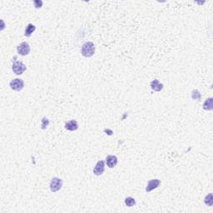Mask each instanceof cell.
<instances>
[{"label":"cell","mask_w":213,"mask_h":213,"mask_svg":"<svg viewBox=\"0 0 213 213\" xmlns=\"http://www.w3.org/2000/svg\"><path fill=\"white\" fill-rule=\"evenodd\" d=\"M81 53L82 55L86 58L92 57L95 53V45L92 42H85L82 47Z\"/></svg>","instance_id":"1"},{"label":"cell","mask_w":213,"mask_h":213,"mask_svg":"<svg viewBox=\"0 0 213 213\" xmlns=\"http://www.w3.org/2000/svg\"><path fill=\"white\" fill-rule=\"evenodd\" d=\"M12 70L15 74L17 75H21L24 73L26 70V66L24 63L19 61H16L14 62V64L12 66Z\"/></svg>","instance_id":"2"},{"label":"cell","mask_w":213,"mask_h":213,"mask_svg":"<svg viewBox=\"0 0 213 213\" xmlns=\"http://www.w3.org/2000/svg\"><path fill=\"white\" fill-rule=\"evenodd\" d=\"M62 187V180L58 177H53L50 182V190L53 192L59 191Z\"/></svg>","instance_id":"3"},{"label":"cell","mask_w":213,"mask_h":213,"mask_svg":"<svg viewBox=\"0 0 213 213\" xmlns=\"http://www.w3.org/2000/svg\"><path fill=\"white\" fill-rule=\"evenodd\" d=\"M30 46L28 44V42H23L22 43H20L17 48V51L18 54L22 55V56H26L28 55L30 53Z\"/></svg>","instance_id":"4"},{"label":"cell","mask_w":213,"mask_h":213,"mask_svg":"<svg viewBox=\"0 0 213 213\" xmlns=\"http://www.w3.org/2000/svg\"><path fill=\"white\" fill-rule=\"evenodd\" d=\"M10 87L14 91H18L19 92L24 87V82L22 81V79L19 78H15L13 79L11 82H10Z\"/></svg>","instance_id":"5"},{"label":"cell","mask_w":213,"mask_h":213,"mask_svg":"<svg viewBox=\"0 0 213 213\" xmlns=\"http://www.w3.org/2000/svg\"><path fill=\"white\" fill-rule=\"evenodd\" d=\"M104 170H105V163L103 161H98L97 164H96L95 167L93 169V173L96 176H100L103 173Z\"/></svg>","instance_id":"6"},{"label":"cell","mask_w":213,"mask_h":213,"mask_svg":"<svg viewBox=\"0 0 213 213\" xmlns=\"http://www.w3.org/2000/svg\"><path fill=\"white\" fill-rule=\"evenodd\" d=\"M161 185V181L158 179H152L151 181H149V182L147 183L146 187V191L147 192H150L152 190H154L156 188H157L159 186Z\"/></svg>","instance_id":"7"},{"label":"cell","mask_w":213,"mask_h":213,"mask_svg":"<svg viewBox=\"0 0 213 213\" xmlns=\"http://www.w3.org/2000/svg\"><path fill=\"white\" fill-rule=\"evenodd\" d=\"M106 163L107 167H109L110 168L115 167L118 164V157L113 155H109L106 157Z\"/></svg>","instance_id":"8"},{"label":"cell","mask_w":213,"mask_h":213,"mask_svg":"<svg viewBox=\"0 0 213 213\" xmlns=\"http://www.w3.org/2000/svg\"><path fill=\"white\" fill-rule=\"evenodd\" d=\"M65 128L68 130V131H76L77 129L78 128V122L75 120H71L69 122H67L65 123Z\"/></svg>","instance_id":"9"},{"label":"cell","mask_w":213,"mask_h":213,"mask_svg":"<svg viewBox=\"0 0 213 213\" xmlns=\"http://www.w3.org/2000/svg\"><path fill=\"white\" fill-rule=\"evenodd\" d=\"M151 89L154 90L156 92H160L162 91L163 88V84L161 83L157 79H154L153 81H151Z\"/></svg>","instance_id":"10"},{"label":"cell","mask_w":213,"mask_h":213,"mask_svg":"<svg viewBox=\"0 0 213 213\" xmlns=\"http://www.w3.org/2000/svg\"><path fill=\"white\" fill-rule=\"evenodd\" d=\"M213 108V98H209L207 99V101L205 102L203 104V109L207 110V111H211Z\"/></svg>","instance_id":"11"},{"label":"cell","mask_w":213,"mask_h":213,"mask_svg":"<svg viewBox=\"0 0 213 213\" xmlns=\"http://www.w3.org/2000/svg\"><path fill=\"white\" fill-rule=\"evenodd\" d=\"M35 29H36V27H35L34 24L29 23V24L27 26V28H26L25 34H24V35H25L26 37H30L32 35V34L35 31Z\"/></svg>","instance_id":"12"},{"label":"cell","mask_w":213,"mask_h":213,"mask_svg":"<svg viewBox=\"0 0 213 213\" xmlns=\"http://www.w3.org/2000/svg\"><path fill=\"white\" fill-rule=\"evenodd\" d=\"M125 204L127 205V207H133V206L136 205V201H135V199L133 197L128 196V197H127L126 199H125Z\"/></svg>","instance_id":"13"},{"label":"cell","mask_w":213,"mask_h":213,"mask_svg":"<svg viewBox=\"0 0 213 213\" xmlns=\"http://www.w3.org/2000/svg\"><path fill=\"white\" fill-rule=\"evenodd\" d=\"M205 203L209 206V207H211L213 205V196L212 193L208 194L207 196L205 197Z\"/></svg>","instance_id":"14"},{"label":"cell","mask_w":213,"mask_h":213,"mask_svg":"<svg viewBox=\"0 0 213 213\" xmlns=\"http://www.w3.org/2000/svg\"><path fill=\"white\" fill-rule=\"evenodd\" d=\"M191 93H192V94H191V98H193L194 100L198 101V100H200V99L202 98V95H201V93H199L198 90H193Z\"/></svg>","instance_id":"15"},{"label":"cell","mask_w":213,"mask_h":213,"mask_svg":"<svg viewBox=\"0 0 213 213\" xmlns=\"http://www.w3.org/2000/svg\"><path fill=\"white\" fill-rule=\"evenodd\" d=\"M49 124V120H48L47 118H43L42 120V123H41V127H42V129H45L48 126Z\"/></svg>","instance_id":"16"},{"label":"cell","mask_w":213,"mask_h":213,"mask_svg":"<svg viewBox=\"0 0 213 213\" xmlns=\"http://www.w3.org/2000/svg\"><path fill=\"white\" fill-rule=\"evenodd\" d=\"M34 4H35V7H36L37 9H39V8L42 7V1H38V0H36V1H34Z\"/></svg>","instance_id":"17"}]
</instances>
